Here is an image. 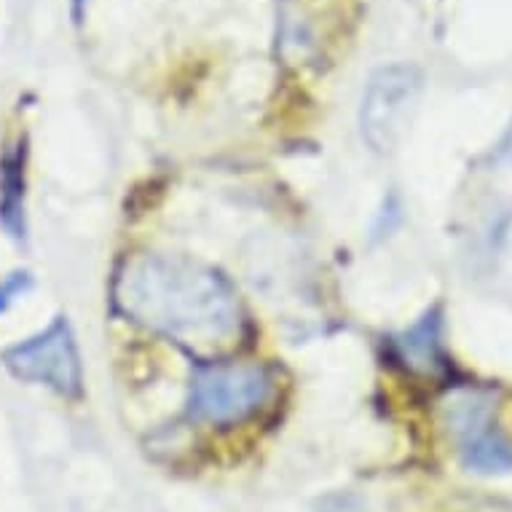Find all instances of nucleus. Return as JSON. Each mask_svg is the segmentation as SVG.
Instances as JSON below:
<instances>
[{"instance_id": "nucleus-1", "label": "nucleus", "mask_w": 512, "mask_h": 512, "mask_svg": "<svg viewBox=\"0 0 512 512\" xmlns=\"http://www.w3.org/2000/svg\"><path fill=\"white\" fill-rule=\"evenodd\" d=\"M126 317L191 349L231 344L242 325L234 287L215 269L175 255H137L116 277Z\"/></svg>"}, {"instance_id": "nucleus-2", "label": "nucleus", "mask_w": 512, "mask_h": 512, "mask_svg": "<svg viewBox=\"0 0 512 512\" xmlns=\"http://www.w3.org/2000/svg\"><path fill=\"white\" fill-rule=\"evenodd\" d=\"M269 370L255 362H212L199 365L191 378L188 411L207 424H236L258 411L271 397Z\"/></svg>"}, {"instance_id": "nucleus-3", "label": "nucleus", "mask_w": 512, "mask_h": 512, "mask_svg": "<svg viewBox=\"0 0 512 512\" xmlns=\"http://www.w3.org/2000/svg\"><path fill=\"white\" fill-rule=\"evenodd\" d=\"M421 73L413 65H389L368 81L362 94V140L376 153L395 151L421 94Z\"/></svg>"}, {"instance_id": "nucleus-4", "label": "nucleus", "mask_w": 512, "mask_h": 512, "mask_svg": "<svg viewBox=\"0 0 512 512\" xmlns=\"http://www.w3.org/2000/svg\"><path fill=\"white\" fill-rule=\"evenodd\" d=\"M14 376L54 389L62 397L81 395V360L68 319L59 317L35 338L3 354Z\"/></svg>"}, {"instance_id": "nucleus-5", "label": "nucleus", "mask_w": 512, "mask_h": 512, "mask_svg": "<svg viewBox=\"0 0 512 512\" xmlns=\"http://www.w3.org/2000/svg\"><path fill=\"white\" fill-rule=\"evenodd\" d=\"M459 454L470 470L478 472H504L512 467V445L499 432L491 419V408L483 400H464L456 403L451 416Z\"/></svg>"}, {"instance_id": "nucleus-6", "label": "nucleus", "mask_w": 512, "mask_h": 512, "mask_svg": "<svg viewBox=\"0 0 512 512\" xmlns=\"http://www.w3.org/2000/svg\"><path fill=\"white\" fill-rule=\"evenodd\" d=\"M22 202H25V151H14L3 159V177H0V218L14 236L22 231Z\"/></svg>"}, {"instance_id": "nucleus-7", "label": "nucleus", "mask_w": 512, "mask_h": 512, "mask_svg": "<svg viewBox=\"0 0 512 512\" xmlns=\"http://www.w3.org/2000/svg\"><path fill=\"white\" fill-rule=\"evenodd\" d=\"M400 346H403L405 360L413 362V365H424V368H429V365H432L429 360H435L437 354V319H421L411 333H405Z\"/></svg>"}, {"instance_id": "nucleus-8", "label": "nucleus", "mask_w": 512, "mask_h": 512, "mask_svg": "<svg viewBox=\"0 0 512 512\" xmlns=\"http://www.w3.org/2000/svg\"><path fill=\"white\" fill-rule=\"evenodd\" d=\"M25 285H27L25 274H14V277L6 279V282H0V311L9 306L11 295H17Z\"/></svg>"}, {"instance_id": "nucleus-9", "label": "nucleus", "mask_w": 512, "mask_h": 512, "mask_svg": "<svg viewBox=\"0 0 512 512\" xmlns=\"http://www.w3.org/2000/svg\"><path fill=\"white\" fill-rule=\"evenodd\" d=\"M499 156H502L504 161H512V129L507 132V137L502 140V145H499Z\"/></svg>"}, {"instance_id": "nucleus-10", "label": "nucleus", "mask_w": 512, "mask_h": 512, "mask_svg": "<svg viewBox=\"0 0 512 512\" xmlns=\"http://www.w3.org/2000/svg\"><path fill=\"white\" fill-rule=\"evenodd\" d=\"M81 3H84V0H76V6H81Z\"/></svg>"}]
</instances>
